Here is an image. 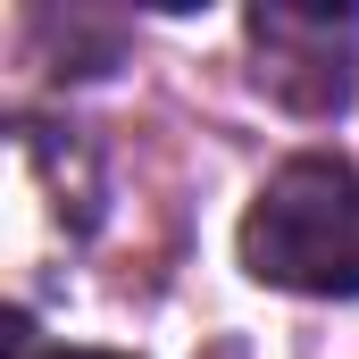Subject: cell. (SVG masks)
Instances as JSON below:
<instances>
[{
    "label": "cell",
    "instance_id": "6da1fadb",
    "mask_svg": "<svg viewBox=\"0 0 359 359\" xmlns=\"http://www.w3.org/2000/svg\"><path fill=\"white\" fill-rule=\"evenodd\" d=\"M243 268L284 292L351 301L359 292V168L343 159H292L243 217Z\"/></svg>",
    "mask_w": 359,
    "mask_h": 359
},
{
    "label": "cell",
    "instance_id": "7a4b0ae2",
    "mask_svg": "<svg viewBox=\"0 0 359 359\" xmlns=\"http://www.w3.org/2000/svg\"><path fill=\"white\" fill-rule=\"evenodd\" d=\"M251 50H259V84L284 109L334 117L351 100V67H359V8L268 0V8H251Z\"/></svg>",
    "mask_w": 359,
    "mask_h": 359
},
{
    "label": "cell",
    "instance_id": "3957f363",
    "mask_svg": "<svg viewBox=\"0 0 359 359\" xmlns=\"http://www.w3.org/2000/svg\"><path fill=\"white\" fill-rule=\"evenodd\" d=\"M8 334H17V359H25V318H17ZM42 359H109V351H42Z\"/></svg>",
    "mask_w": 359,
    "mask_h": 359
}]
</instances>
